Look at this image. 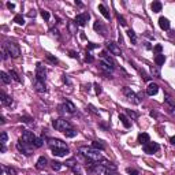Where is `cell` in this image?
Here are the masks:
<instances>
[{"label":"cell","mask_w":175,"mask_h":175,"mask_svg":"<svg viewBox=\"0 0 175 175\" xmlns=\"http://www.w3.org/2000/svg\"><path fill=\"white\" fill-rule=\"evenodd\" d=\"M21 120H22V122H25V123H30L33 119L30 116H22V118H21Z\"/></svg>","instance_id":"51"},{"label":"cell","mask_w":175,"mask_h":175,"mask_svg":"<svg viewBox=\"0 0 175 175\" xmlns=\"http://www.w3.org/2000/svg\"><path fill=\"white\" fill-rule=\"evenodd\" d=\"M151 8H152L153 13H160L163 8V4L160 3V1H153V3L151 4Z\"/></svg>","instance_id":"27"},{"label":"cell","mask_w":175,"mask_h":175,"mask_svg":"<svg viewBox=\"0 0 175 175\" xmlns=\"http://www.w3.org/2000/svg\"><path fill=\"white\" fill-rule=\"evenodd\" d=\"M93 86H94V90H96V93L100 94L101 93V86H100V85H99V84H94Z\"/></svg>","instance_id":"52"},{"label":"cell","mask_w":175,"mask_h":175,"mask_svg":"<svg viewBox=\"0 0 175 175\" xmlns=\"http://www.w3.org/2000/svg\"><path fill=\"white\" fill-rule=\"evenodd\" d=\"M151 74L155 75V77H160V70H159V67H156V66H152V67H151Z\"/></svg>","instance_id":"39"},{"label":"cell","mask_w":175,"mask_h":175,"mask_svg":"<svg viewBox=\"0 0 175 175\" xmlns=\"http://www.w3.org/2000/svg\"><path fill=\"white\" fill-rule=\"evenodd\" d=\"M51 167H52V170H55V171H59V170L62 168V163L56 162V160H52V162H51Z\"/></svg>","instance_id":"34"},{"label":"cell","mask_w":175,"mask_h":175,"mask_svg":"<svg viewBox=\"0 0 175 175\" xmlns=\"http://www.w3.org/2000/svg\"><path fill=\"white\" fill-rule=\"evenodd\" d=\"M107 49L111 52V53H112V55H115V56L122 55V51H120V48L118 47L116 42H113V41H108L107 42Z\"/></svg>","instance_id":"12"},{"label":"cell","mask_w":175,"mask_h":175,"mask_svg":"<svg viewBox=\"0 0 175 175\" xmlns=\"http://www.w3.org/2000/svg\"><path fill=\"white\" fill-rule=\"evenodd\" d=\"M0 120H1V125L6 123V118H4V116H0Z\"/></svg>","instance_id":"59"},{"label":"cell","mask_w":175,"mask_h":175,"mask_svg":"<svg viewBox=\"0 0 175 175\" xmlns=\"http://www.w3.org/2000/svg\"><path fill=\"white\" fill-rule=\"evenodd\" d=\"M52 126H53V129L55 130H59V131H66L67 129L71 127V125H70L68 120L63 119V118H59V119L52 120Z\"/></svg>","instance_id":"3"},{"label":"cell","mask_w":175,"mask_h":175,"mask_svg":"<svg viewBox=\"0 0 175 175\" xmlns=\"http://www.w3.org/2000/svg\"><path fill=\"white\" fill-rule=\"evenodd\" d=\"M66 165H67L68 168H71V167H74L75 164H77V160L74 159V157H71V159H68V160H66V163H65Z\"/></svg>","instance_id":"38"},{"label":"cell","mask_w":175,"mask_h":175,"mask_svg":"<svg viewBox=\"0 0 175 175\" xmlns=\"http://www.w3.org/2000/svg\"><path fill=\"white\" fill-rule=\"evenodd\" d=\"M99 11L101 13V15L105 18V19H108L110 21V18H111V15H110V13H108V10L105 8V6L104 4H99Z\"/></svg>","instance_id":"23"},{"label":"cell","mask_w":175,"mask_h":175,"mask_svg":"<svg viewBox=\"0 0 175 175\" xmlns=\"http://www.w3.org/2000/svg\"><path fill=\"white\" fill-rule=\"evenodd\" d=\"M44 145V138L42 137H37L36 141H34V148H41Z\"/></svg>","instance_id":"35"},{"label":"cell","mask_w":175,"mask_h":175,"mask_svg":"<svg viewBox=\"0 0 175 175\" xmlns=\"http://www.w3.org/2000/svg\"><path fill=\"white\" fill-rule=\"evenodd\" d=\"M92 148L96 151H104L105 149V145L101 141H92Z\"/></svg>","instance_id":"25"},{"label":"cell","mask_w":175,"mask_h":175,"mask_svg":"<svg viewBox=\"0 0 175 175\" xmlns=\"http://www.w3.org/2000/svg\"><path fill=\"white\" fill-rule=\"evenodd\" d=\"M71 170H73V172H74L75 175H84L82 174V171H81V165L78 164V163L74 165V167H71Z\"/></svg>","instance_id":"36"},{"label":"cell","mask_w":175,"mask_h":175,"mask_svg":"<svg viewBox=\"0 0 175 175\" xmlns=\"http://www.w3.org/2000/svg\"><path fill=\"white\" fill-rule=\"evenodd\" d=\"M65 133V136L67 137V138H74L75 136H77V130H74L73 127H70V129H67L66 131H63Z\"/></svg>","instance_id":"29"},{"label":"cell","mask_w":175,"mask_h":175,"mask_svg":"<svg viewBox=\"0 0 175 175\" xmlns=\"http://www.w3.org/2000/svg\"><path fill=\"white\" fill-rule=\"evenodd\" d=\"M159 26L162 27L163 30H170V27H171V23H170V21L167 19V18H164V16H160V18H159Z\"/></svg>","instance_id":"17"},{"label":"cell","mask_w":175,"mask_h":175,"mask_svg":"<svg viewBox=\"0 0 175 175\" xmlns=\"http://www.w3.org/2000/svg\"><path fill=\"white\" fill-rule=\"evenodd\" d=\"M122 93L126 96V99L129 101H131L133 104H139L141 103V100H139V97L137 96L136 93H134L133 90H131V88H129V86H125L123 89H122Z\"/></svg>","instance_id":"4"},{"label":"cell","mask_w":175,"mask_h":175,"mask_svg":"<svg viewBox=\"0 0 175 175\" xmlns=\"http://www.w3.org/2000/svg\"><path fill=\"white\" fill-rule=\"evenodd\" d=\"M51 36L56 37V39H60V34H59V30L58 29H51Z\"/></svg>","instance_id":"47"},{"label":"cell","mask_w":175,"mask_h":175,"mask_svg":"<svg viewBox=\"0 0 175 175\" xmlns=\"http://www.w3.org/2000/svg\"><path fill=\"white\" fill-rule=\"evenodd\" d=\"M47 163H48L47 157H44V156H40L39 160H37V163H36L37 170H44V168H45V165H47Z\"/></svg>","instance_id":"20"},{"label":"cell","mask_w":175,"mask_h":175,"mask_svg":"<svg viewBox=\"0 0 175 175\" xmlns=\"http://www.w3.org/2000/svg\"><path fill=\"white\" fill-rule=\"evenodd\" d=\"M33 85H34V89H36L39 93H44V92H47L45 82H42V81H40V79H36V78H34Z\"/></svg>","instance_id":"13"},{"label":"cell","mask_w":175,"mask_h":175,"mask_svg":"<svg viewBox=\"0 0 175 175\" xmlns=\"http://www.w3.org/2000/svg\"><path fill=\"white\" fill-rule=\"evenodd\" d=\"M0 101H1V104H3V105H6V107L13 104V99H11L8 94L4 93V92H1V93H0Z\"/></svg>","instance_id":"16"},{"label":"cell","mask_w":175,"mask_h":175,"mask_svg":"<svg viewBox=\"0 0 175 175\" xmlns=\"http://www.w3.org/2000/svg\"><path fill=\"white\" fill-rule=\"evenodd\" d=\"M94 48H99L97 44H93V42H89V44H88V51H90V49H94Z\"/></svg>","instance_id":"50"},{"label":"cell","mask_w":175,"mask_h":175,"mask_svg":"<svg viewBox=\"0 0 175 175\" xmlns=\"http://www.w3.org/2000/svg\"><path fill=\"white\" fill-rule=\"evenodd\" d=\"M52 151V153L55 156H59V157H63V156H66L67 153H70L68 152V148H66V149H51Z\"/></svg>","instance_id":"26"},{"label":"cell","mask_w":175,"mask_h":175,"mask_svg":"<svg viewBox=\"0 0 175 175\" xmlns=\"http://www.w3.org/2000/svg\"><path fill=\"white\" fill-rule=\"evenodd\" d=\"M3 171H6L7 175H16L18 174V171H16L14 167H6V165L3 167Z\"/></svg>","instance_id":"33"},{"label":"cell","mask_w":175,"mask_h":175,"mask_svg":"<svg viewBox=\"0 0 175 175\" xmlns=\"http://www.w3.org/2000/svg\"><path fill=\"white\" fill-rule=\"evenodd\" d=\"M0 78H1V81H3L4 84H10L11 82V75L7 74L6 71H0Z\"/></svg>","instance_id":"28"},{"label":"cell","mask_w":175,"mask_h":175,"mask_svg":"<svg viewBox=\"0 0 175 175\" xmlns=\"http://www.w3.org/2000/svg\"><path fill=\"white\" fill-rule=\"evenodd\" d=\"M138 142L141 144V145H145V144L151 142V137L148 133H139L138 134Z\"/></svg>","instance_id":"18"},{"label":"cell","mask_w":175,"mask_h":175,"mask_svg":"<svg viewBox=\"0 0 175 175\" xmlns=\"http://www.w3.org/2000/svg\"><path fill=\"white\" fill-rule=\"evenodd\" d=\"M93 29L96 30V32L101 33L103 36H105V27H104V26H103V23H101L100 21H96V22L93 23Z\"/></svg>","instance_id":"21"},{"label":"cell","mask_w":175,"mask_h":175,"mask_svg":"<svg viewBox=\"0 0 175 175\" xmlns=\"http://www.w3.org/2000/svg\"><path fill=\"white\" fill-rule=\"evenodd\" d=\"M7 139H8V136H7L6 131H3V133L0 134V144H1V145H6Z\"/></svg>","instance_id":"37"},{"label":"cell","mask_w":175,"mask_h":175,"mask_svg":"<svg viewBox=\"0 0 175 175\" xmlns=\"http://www.w3.org/2000/svg\"><path fill=\"white\" fill-rule=\"evenodd\" d=\"M157 92H159V86L156 84H153V82H151L148 85V88H146V94L148 96H155V94H157Z\"/></svg>","instance_id":"15"},{"label":"cell","mask_w":175,"mask_h":175,"mask_svg":"<svg viewBox=\"0 0 175 175\" xmlns=\"http://www.w3.org/2000/svg\"><path fill=\"white\" fill-rule=\"evenodd\" d=\"M127 36H129V39L131 40L133 44H137V36H136V33H134V30H131V29L127 30Z\"/></svg>","instance_id":"32"},{"label":"cell","mask_w":175,"mask_h":175,"mask_svg":"<svg viewBox=\"0 0 175 175\" xmlns=\"http://www.w3.org/2000/svg\"><path fill=\"white\" fill-rule=\"evenodd\" d=\"M119 120L122 122V125H123L126 129H129V127L131 126V122H130L129 118H127L126 115H123V113H119Z\"/></svg>","instance_id":"22"},{"label":"cell","mask_w":175,"mask_h":175,"mask_svg":"<svg viewBox=\"0 0 175 175\" xmlns=\"http://www.w3.org/2000/svg\"><path fill=\"white\" fill-rule=\"evenodd\" d=\"M159 149H160V145L157 142H148L144 145V152L148 153V155H153Z\"/></svg>","instance_id":"9"},{"label":"cell","mask_w":175,"mask_h":175,"mask_svg":"<svg viewBox=\"0 0 175 175\" xmlns=\"http://www.w3.org/2000/svg\"><path fill=\"white\" fill-rule=\"evenodd\" d=\"M165 62V56L163 55V53H160V55H156L155 56V63L157 67H160V66H163Z\"/></svg>","instance_id":"24"},{"label":"cell","mask_w":175,"mask_h":175,"mask_svg":"<svg viewBox=\"0 0 175 175\" xmlns=\"http://www.w3.org/2000/svg\"><path fill=\"white\" fill-rule=\"evenodd\" d=\"M162 51H163V47L160 45V44H156V45L153 47V52H156L157 55H160V53H162Z\"/></svg>","instance_id":"43"},{"label":"cell","mask_w":175,"mask_h":175,"mask_svg":"<svg viewBox=\"0 0 175 175\" xmlns=\"http://www.w3.org/2000/svg\"><path fill=\"white\" fill-rule=\"evenodd\" d=\"M126 113L129 115L130 118H133V119H137V118H138V113L134 112V111H131V110H126Z\"/></svg>","instance_id":"42"},{"label":"cell","mask_w":175,"mask_h":175,"mask_svg":"<svg viewBox=\"0 0 175 175\" xmlns=\"http://www.w3.org/2000/svg\"><path fill=\"white\" fill-rule=\"evenodd\" d=\"M47 59H48V60H49L51 63H53V65H58V63H59V60H58V59H56L55 56L49 55V53H47Z\"/></svg>","instance_id":"41"},{"label":"cell","mask_w":175,"mask_h":175,"mask_svg":"<svg viewBox=\"0 0 175 175\" xmlns=\"http://www.w3.org/2000/svg\"><path fill=\"white\" fill-rule=\"evenodd\" d=\"M1 152H3V153L6 152V146H4V145H1Z\"/></svg>","instance_id":"60"},{"label":"cell","mask_w":175,"mask_h":175,"mask_svg":"<svg viewBox=\"0 0 175 175\" xmlns=\"http://www.w3.org/2000/svg\"><path fill=\"white\" fill-rule=\"evenodd\" d=\"M164 104H165V107L168 108L170 113H172V115H175V100H172L171 97H165V100H164Z\"/></svg>","instance_id":"14"},{"label":"cell","mask_w":175,"mask_h":175,"mask_svg":"<svg viewBox=\"0 0 175 175\" xmlns=\"http://www.w3.org/2000/svg\"><path fill=\"white\" fill-rule=\"evenodd\" d=\"M36 138L37 137L34 136V133L33 131H29V130H25L23 131V134H22V141L25 144H27V145H32V146H34V141H36Z\"/></svg>","instance_id":"6"},{"label":"cell","mask_w":175,"mask_h":175,"mask_svg":"<svg viewBox=\"0 0 175 175\" xmlns=\"http://www.w3.org/2000/svg\"><path fill=\"white\" fill-rule=\"evenodd\" d=\"M29 16H30V18H34V16H36V11H34V10L30 11V13H29Z\"/></svg>","instance_id":"56"},{"label":"cell","mask_w":175,"mask_h":175,"mask_svg":"<svg viewBox=\"0 0 175 175\" xmlns=\"http://www.w3.org/2000/svg\"><path fill=\"white\" fill-rule=\"evenodd\" d=\"M68 53H70V56H71V58H78L77 52H74V51H70V52H68Z\"/></svg>","instance_id":"54"},{"label":"cell","mask_w":175,"mask_h":175,"mask_svg":"<svg viewBox=\"0 0 175 175\" xmlns=\"http://www.w3.org/2000/svg\"><path fill=\"white\" fill-rule=\"evenodd\" d=\"M45 78H47L45 67H44L41 63H37L36 65V79H40V81L45 82Z\"/></svg>","instance_id":"8"},{"label":"cell","mask_w":175,"mask_h":175,"mask_svg":"<svg viewBox=\"0 0 175 175\" xmlns=\"http://www.w3.org/2000/svg\"><path fill=\"white\" fill-rule=\"evenodd\" d=\"M89 18H90V15H89L88 13H82V14H78V15L75 16L74 22L77 23L78 26H85L86 25V22L89 21Z\"/></svg>","instance_id":"11"},{"label":"cell","mask_w":175,"mask_h":175,"mask_svg":"<svg viewBox=\"0 0 175 175\" xmlns=\"http://www.w3.org/2000/svg\"><path fill=\"white\" fill-rule=\"evenodd\" d=\"M79 153L84 156L86 160H90V162H94V163H99L103 160V156L100 155V152L93 148H88V146H81L79 148Z\"/></svg>","instance_id":"1"},{"label":"cell","mask_w":175,"mask_h":175,"mask_svg":"<svg viewBox=\"0 0 175 175\" xmlns=\"http://www.w3.org/2000/svg\"><path fill=\"white\" fill-rule=\"evenodd\" d=\"M7 58H8V52L4 48H1V59H3V60H7Z\"/></svg>","instance_id":"49"},{"label":"cell","mask_w":175,"mask_h":175,"mask_svg":"<svg viewBox=\"0 0 175 175\" xmlns=\"http://www.w3.org/2000/svg\"><path fill=\"white\" fill-rule=\"evenodd\" d=\"M151 116L156 118V116H157V113H156V112H155V111H151Z\"/></svg>","instance_id":"58"},{"label":"cell","mask_w":175,"mask_h":175,"mask_svg":"<svg viewBox=\"0 0 175 175\" xmlns=\"http://www.w3.org/2000/svg\"><path fill=\"white\" fill-rule=\"evenodd\" d=\"M94 60V58L93 56L89 53V52H86V56H85V62H88V63H92Z\"/></svg>","instance_id":"46"},{"label":"cell","mask_w":175,"mask_h":175,"mask_svg":"<svg viewBox=\"0 0 175 175\" xmlns=\"http://www.w3.org/2000/svg\"><path fill=\"white\" fill-rule=\"evenodd\" d=\"M100 68L103 70V71L107 73V74H111V73L113 71V68H115V67H113V66H111L110 63H107V62H104V60H103V62H100Z\"/></svg>","instance_id":"19"},{"label":"cell","mask_w":175,"mask_h":175,"mask_svg":"<svg viewBox=\"0 0 175 175\" xmlns=\"http://www.w3.org/2000/svg\"><path fill=\"white\" fill-rule=\"evenodd\" d=\"M59 108H60L62 112H66V113H74L75 112V105L70 100H66Z\"/></svg>","instance_id":"10"},{"label":"cell","mask_w":175,"mask_h":175,"mask_svg":"<svg viewBox=\"0 0 175 175\" xmlns=\"http://www.w3.org/2000/svg\"><path fill=\"white\" fill-rule=\"evenodd\" d=\"M170 142H171L172 145H175V136H174V137H171V138H170Z\"/></svg>","instance_id":"57"},{"label":"cell","mask_w":175,"mask_h":175,"mask_svg":"<svg viewBox=\"0 0 175 175\" xmlns=\"http://www.w3.org/2000/svg\"><path fill=\"white\" fill-rule=\"evenodd\" d=\"M10 75H11V78H13L14 81H16V82H21V81H22V79L19 78V75L16 74V71H14V70H11V71H10Z\"/></svg>","instance_id":"40"},{"label":"cell","mask_w":175,"mask_h":175,"mask_svg":"<svg viewBox=\"0 0 175 175\" xmlns=\"http://www.w3.org/2000/svg\"><path fill=\"white\" fill-rule=\"evenodd\" d=\"M7 7H8L10 10H14V8H15V4H14V3H10V1H8V3H7Z\"/></svg>","instance_id":"53"},{"label":"cell","mask_w":175,"mask_h":175,"mask_svg":"<svg viewBox=\"0 0 175 175\" xmlns=\"http://www.w3.org/2000/svg\"><path fill=\"white\" fill-rule=\"evenodd\" d=\"M32 145H27V144H25L22 141V139H19L18 142H16V149L19 151L21 153H23L25 156H30L33 153V151H32V148H30Z\"/></svg>","instance_id":"7"},{"label":"cell","mask_w":175,"mask_h":175,"mask_svg":"<svg viewBox=\"0 0 175 175\" xmlns=\"http://www.w3.org/2000/svg\"><path fill=\"white\" fill-rule=\"evenodd\" d=\"M126 172H127V174H129V175H139V172L137 171V170H134V168H130V167H129V168H126Z\"/></svg>","instance_id":"45"},{"label":"cell","mask_w":175,"mask_h":175,"mask_svg":"<svg viewBox=\"0 0 175 175\" xmlns=\"http://www.w3.org/2000/svg\"><path fill=\"white\" fill-rule=\"evenodd\" d=\"M48 145L51 149H66V148H67V144L63 142L62 139H58V138H49Z\"/></svg>","instance_id":"5"},{"label":"cell","mask_w":175,"mask_h":175,"mask_svg":"<svg viewBox=\"0 0 175 175\" xmlns=\"http://www.w3.org/2000/svg\"><path fill=\"white\" fill-rule=\"evenodd\" d=\"M67 26H68V30H70V33H71V34H75V33H77V26L78 25L75 22H73V21H68Z\"/></svg>","instance_id":"30"},{"label":"cell","mask_w":175,"mask_h":175,"mask_svg":"<svg viewBox=\"0 0 175 175\" xmlns=\"http://www.w3.org/2000/svg\"><path fill=\"white\" fill-rule=\"evenodd\" d=\"M41 16H42V19H45V21H49V18H51V14H49L48 11L42 10V11H41Z\"/></svg>","instance_id":"44"},{"label":"cell","mask_w":175,"mask_h":175,"mask_svg":"<svg viewBox=\"0 0 175 175\" xmlns=\"http://www.w3.org/2000/svg\"><path fill=\"white\" fill-rule=\"evenodd\" d=\"M3 48L8 52V55H10L11 58H18V56L21 55V48H19V45H18L16 42L7 41L6 44L3 45Z\"/></svg>","instance_id":"2"},{"label":"cell","mask_w":175,"mask_h":175,"mask_svg":"<svg viewBox=\"0 0 175 175\" xmlns=\"http://www.w3.org/2000/svg\"><path fill=\"white\" fill-rule=\"evenodd\" d=\"M14 22L16 23V25H25V18H23L21 14H16L15 16H14Z\"/></svg>","instance_id":"31"},{"label":"cell","mask_w":175,"mask_h":175,"mask_svg":"<svg viewBox=\"0 0 175 175\" xmlns=\"http://www.w3.org/2000/svg\"><path fill=\"white\" fill-rule=\"evenodd\" d=\"M116 18H118V21H119V23H120V25H122V26H126V21H125V18H123V16H120L119 14H118V15H116Z\"/></svg>","instance_id":"48"},{"label":"cell","mask_w":175,"mask_h":175,"mask_svg":"<svg viewBox=\"0 0 175 175\" xmlns=\"http://www.w3.org/2000/svg\"><path fill=\"white\" fill-rule=\"evenodd\" d=\"M89 108H90L92 112H94V113H97V115H99V111H96V108H94L93 105H89Z\"/></svg>","instance_id":"55"}]
</instances>
